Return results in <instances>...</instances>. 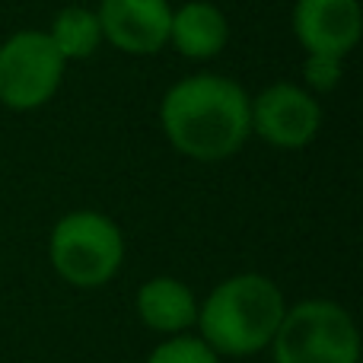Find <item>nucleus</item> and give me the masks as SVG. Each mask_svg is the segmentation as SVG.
I'll use <instances>...</instances> for the list:
<instances>
[{"mask_svg":"<svg viewBox=\"0 0 363 363\" xmlns=\"http://www.w3.org/2000/svg\"><path fill=\"white\" fill-rule=\"evenodd\" d=\"M160 128L182 157L223 163L252 138L249 93L223 74L185 77L163 96Z\"/></svg>","mask_w":363,"mask_h":363,"instance_id":"1","label":"nucleus"},{"mask_svg":"<svg viewBox=\"0 0 363 363\" xmlns=\"http://www.w3.org/2000/svg\"><path fill=\"white\" fill-rule=\"evenodd\" d=\"M287 313L281 287L271 277L245 271L220 281L204 303H198V338L217 357H252L268 351Z\"/></svg>","mask_w":363,"mask_h":363,"instance_id":"2","label":"nucleus"},{"mask_svg":"<svg viewBox=\"0 0 363 363\" xmlns=\"http://www.w3.org/2000/svg\"><path fill=\"white\" fill-rule=\"evenodd\" d=\"M48 262L64 284L77 290H99L121 271L125 236L106 213L70 211L48 236Z\"/></svg>","mask_w":363,"mask_h":363,"instance_id":"3","label":"nucleus"},{"mask_svg":"<svg viewBox=\"0 0 363 363\" xmlns=\"http://www.w3.org/2000/svg\"><path fill=\"white\" fill-rule=\"evenodd\" d=\"M268 347L274 363H360L357 325L335 300L287 306Z\"/></svg>","mask_w":363,"mask_h":363,"instance_id":"4","label":"nucleus"},{"mask_svg":"<svg viewBox=\"0 0 363 363\" xmlns=\"http://www.w3.org/2000/svg\"><path fill=\"white\" fill-rule=\"evenodd\" d=\"M67 61L57 55L48 32L19 29L0 45V106L35 112L61 89Z\"/></svg>","mask_w":363,"mask_h":363,"instance_id":"5","label":"nucleus"},{"mask_svg":"<svg viewBox=\"0 0 363 363\" xmlns=\"http://www.w3.org/2000/svg\"><path fill=\"white\" fill-rule=\"evenodd\" d=\"M252 134L281 150H300L313 144L322 128V108L306 86L277 80L249 99Z\"/></svg>","mask_w":363,"mask_h":363,"instance_id":"6","label":"nucleus"},{"mask_svg":"<svg viewBox=\"0 0 363 363\" xmlns=\"http://www.w3.org/2000/svg\"><path fill=\"white\" fill-rule=\"evenodd\" d=\"M96 16L102 26V42L125 55L147 57L169 45V0H99Z\"/></svg>","mask_w":363,"mask_h":363,"instance_id":"7","label":"nucleus"},{"mask_svg":"<svg viewBox=\"0 0 363 363\" xmlns=\"http://www.w3.org/2000/svg\"><path fill=\"white\" fill-rule=\"evenodd\" d=\"M363 13L357 0H296L294 35L306 55L345 57L357 48Z\"/></svg>","mask_w":363,"mask_h":363,"instance_id":"8","label":"nucleus"},{"mask_svg":"<svg viewBox=\"0 0 363 363\" xmlns=\"http://www.w3.org/2000/svg\"><path fill=\"white\" fill-rule=\"evenodd\" d=\"M230 42V19L211 0H188L172 10L169 45L188 61H211Z\"/></svg>","mask_w":363,"mask_h":363,"instance_id":"9","label":"nucleus"},{"mask_svg":"<svg viewBox=\"0 0 363 363\" xmlns=\"http://www.w3.org/2000/svg\"><path fill=\"white\" fill-rule=\"evenodd\" d=\"M138 315L150 332L157 335H185L198 322V300L191 287L179 277L157 274L140 284L138 290Z\"/></svg>","mask_w":363,"mask_h":363,"instance_id":"10","label":"nucleus"},{"mask_svg":"<svg viewBox=\"0 0 363 363\" xmlns=\"http://www.w3.org/2000/svg\"><path fill=\"white\" fill-rule=\"evenodd\" d=\"M51 45L57 48V55L64 61H86L99 51L102 45V26L96 10L83 4H70L51 19V29H48Z\"/></svg>","mask_w":363,"mask_h":363,"instance_id":"11","label":"nucleus"},{"mask_svg":"<svg viewBox=\"0 0 363 363\" xmlns=\"http://www.w3.org/2000/svg\"><path fill=\"white\" fill-rule=\"evenodd\" d=\"M147 363H220L217 354L198 335H169L150 351Z\"/></svg>","mask_w":363,"mask_h":363,"instance_id":"12","label":"nucleus"},{"mask_svg":"<svg viewBox=\"0 0 363 363\" xmlns=\"http://www.w3.org/2000/svg\"><path fill=\"white\" fill-rule=\"evenodd\" d=\"M345 77V57L332 55H306L303 61V80L309 93H332Z\"/></svg>","mask_w":363,"mask_h":363,"instance_id":"13","label":"nucleus"}]
</instances>
